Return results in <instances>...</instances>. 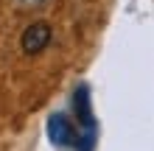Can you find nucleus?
<instances>
[{
    "instance_id": "nucleus-1",
    "label": "nucleus",
    "mask_w": 154,
    "mask_h": 151,
    "mask_svg": "<svg viewBox=\"0 0 154 151\" xmlns=\"http://www.w3.org/2000/svg\"><path fill=\"white\" fill-rule=\"evenodd\" d=\"M51 42V25L48 23H31L28 28L23 31L20 37V45H23V53H28V56H37L48 48Z\"/></svg>"
},
{
    "instance_id": "nucleus-2",
    "label": "nucleus",
    "mask_w": 154,
    "mask_h": 151,
    "mask_svg": "<svg viewBox=\"0 0 154 151\" xmlns=\"http://www.w3.org/2000/svg\"><path fill=\"white\" fill-rule=\"evenodd\" d=\"M51 137L56 140V143H67L70 140V126H67V120L62 118V115H56V118L51 120Z\"/></svg>"
},
{
    "instance_id": "nucleus-3",
    "label": "nucleus",
    "mask_w": 154,
    "mask_h": 151,
    "mask_svg": "<svg viewBox=\"0 0 154 151\" xmlns=\"http://www.w3.org/2000/svg\"><path fill=\"white\" fill-rule=\"evenodd\" d=\"M23 3H34V6H37V3H45V0H23Z\"/></svg>"
}]
</instances>
